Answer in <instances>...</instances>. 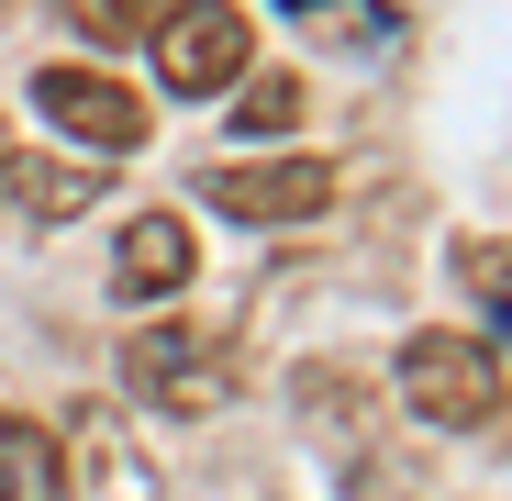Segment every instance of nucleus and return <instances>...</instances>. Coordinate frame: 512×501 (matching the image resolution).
<instances>
[{
  "label": "nucleus",
  "mask_w": 512,
  "mask_h": 501,
  "mask_svg": "<svg viewBox=\"0 0 512 501\" xmlns=\"http://www.w3.org/2000/svg\"><path fill=\"white\" fill-rule=\"evenodd\" d=\"M234 90H245V134H279V123L301 112V90H290L279 67H268V78H234Z\"/></svg>",
  "instance_id": "nucleus-12"
},
{
  "label": "nucleus",
  "mask_w": 512,
  "mask_h": 501,
  "mask_svg": "<svg viewBox=\"0 0 512 501\" xmlns=\"http://www.w3.org/2000/svg\"><path fill=\"white\" fill-rule=\"evenodd\" d=\"M156 12H167V0H56V23H67V34H90V45H145Z\"/></svg>",
  "instance_id": "nucleus-11"
},
{
  "label": "nucleus",
  "mask_w": 512,
  "mask_h": 501,
  "mask_svg": "<svg viewBox=\"0 0 512 501\" xmlns=\"http://www.w3.org/2000/svg\"><path fill=\"white\" fill-rule=\"evenodd\" d=\"M457 290H468L490 323H512V234H468V245H457Z\"/></svg>",
  "instance_id": "nucleus-10"
},
{
  "label": "nucleus",
  "mask_w": 512,
  "mask_h": 501,
  "mask_svg": "<svg viewBox=\"0 0 512 501\" xmlns=\"http://www.w3.org/2000/svg\"><path fill=\"white\" fill-rule=\"evenodd\" d=\"M0 201L34 212V223H67V212L101 201V156H12L0 145Z\"/></svg>",
  "instance_id": "nucleus-8"
},
{
  "label": "nucleus",
  "mask_w": 512,
  "mask_h": 501,
  "mask_svg": "<svg viewBox=\"0 0 512 501\" xmlns=\"http://www.w3.org/2000/svg\"><path fill=\"white\" fill-rule=\"evenodd\" d=\"M401 401L423 412V424L468 435V424H490V412H501V357L479 346V334H446V323H423L412 346H401Z\"/></svg>",
  "instance_id": "nucleus-1"
},
{
  "label": "nucleus",
  "mask_w": 512,
  "mask_h": 501,
  "mask_svg": "<svg viewBox=\"0 0 512 501\" xmlns=\"http://www.w3.org/2000/svg\"><path fill=\"white\" fill-rule=\"evenodd\" d=\"M0 501H67V446L34 412H0Z\"/></svg>",
  "instance_id": "nucleus-9"
},
{
  "label": "nucleus",
  "mask_w": 512,
  "mask_h": 501,
  "mask_svg": "<svg viewBox=\"0 0 512 501\" xmlns=\"http://www.w3.org/2000/svg\"><path fill=\"white\" fill-rule=\"evenodd\" d=\"M279 12H334V0H279Z\"/></svg>",
  "instance_id": "nucleus-13"
},
{
  "label": "nucleus",
  "mask_w": 512,
  "mask_h": 501,
  "mask_svg": "<svg viewBox=\"0 0 512 501\" xmlns=\"http://www.w3.org/2000/svg\"><path fill=\"white\" fill-rule=\"evenodd\" d=\"M67 501H156V457L134 446L123 412H78L67 424Z\"/></svg>",
  "instance_id": "nucleus-6"
},
{
  "label": "nucleus",
  "mask_w": 512,
  "mask_h": 501,
  "mask_svg": "<svg viewBox=\"0 0 512 501\" xmlns=\"http://www.w3.org/2000/svg\"><path fill=\"white\" fill-rule=\"evenodd\" d=\"M123 390L156 401V412H223L234 401V346L201 323H145L123 346Z\"/></svg>",
  "instance_id": "nucleus-3"
},
{
  "label": "nucleus",
  "mask_w": 512,
  "mask_h": 501,
  "mask_svg": "<svg viewBox=\"0 0 512 501\" xmlns=\"http://www.w3.org/2000/svg\"><path fill=\"white\" fill-rule=\"evenodd\" d=\"M190 268H201V245H190V223H179V212H134V223H123V245H112L123 301H167V290H190Z\"/></svg>",
  "instance_id": "nucleus-7"
},
{
  "label": "nucleus",
  "mask_w": 512,
  "mask_h": 501,
  "mask_svg": "<svg viewBox=\"0 0 512 501\" xmlns=\"http://www.w3.org/2000/svg\"><path fill=\"white\" fill-rule=\"evenodd\" d=\"M145 56H156V90L212 101V90H234V78H245L256 34H245V12H234V0H167V12H156V34H145Z\"/></svg>",
  "instance_id": "nucleus-2"
},
{
  "label": "nucleus",
  "mask_w": 512,
  "mask_h": 501,
  "mask_svg": "<svg viewBox=\"0 0 512 501\" xmlns=\"http://www.w3.org/2000/svg\"><path fill=\"white\" fill-rule=\"evenodd\" d=\"M34 112L56 123L67 156H101V167L145 145V101L123 90V78H101V67H45L34 78Z\"/></svg>",
  "instance_id": "nucleus-4"
},
{
  "label": "nucleus",
  "mask_w": 512,
  "mask_h": 501,
  "mask_svg": "<svg viewBox=\"0 0 512 501\" xmlns=\"http://www.w3.org/2000/svg\"><path fill=\"white\" fill-rule=\"evenodd\" d=\"M201 201L212 212H234V223H312V212H334V156H245V167H212L201 179Z\"/></svg>",
  "instance_id": "nucleus-5"
}]
</instances>
